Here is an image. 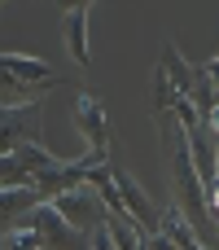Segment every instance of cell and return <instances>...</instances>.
I'll use <instances>...</instances> for the list:
<instances>
[{
  "mask_svg": "<svg viewBox=\"0 0 219 250\" xmlns=\"http://www.w3.org/2000/svg\"><path fill=\"white\" fill-rule=\"evenodd\" d=\"M35 202H44L35 185H0V233L13 229V224H18Z\"/></svg>",
  "mask_w": 219,
  "mask_h": 250,
  "instance_id": "obj_8",
  "label": "cell"
},
{
  "mask_svg": "<svg viewBox=\"0 0 219 250\" xmlns=\"http://www.w3.org/2000/svg\"><path fill=\"white\" fill-rule=\"evenodd\" d=\"M18 224H31L35 229V237H40V246H53V250H61V246H83L88 242V233H79V229H70L66 224V215L44 198V202H35Z\"/></svg>",
  "mask_w": 219,
  "mask_h": 250,
  "instance_id": "obj_4",
  "label": "cell"
},
{
  "mask_svg": "<svg viewBox=\"0 0 219 250\" xmlns=\"http://www.w3.org/2000/svg\"><path fill=\"white\" fill-rule=\"evenodd\" d=\"M61 9H79V4H92V0H57Z\"/></svg>",
  "mask_w": 219,
  "mask_h": 250,
  "instance_id": "obj_11",
  "label": "cell"
},
{
  "mask_svg": "<svg viewBox=\"0 0 219 250\" xmlns=\"http://www.w3.org/2000/svg\"><path fill=\"white\" fill-rule=\"evenodd\" d=\"M75 127L88 136V149L105 154L110 158V145H114V132H110V114H105V101L97 92H79L75 97Z\"/></svg>",
  "mask_w": 219,
  "mask_h": 250,
  "instance_id": "obj_5",
  "label": "cell"
},
{
  "mask_svg": "<svg viewBox=\"0 0 219 250\" xmlns=\"http://www.w3.org/2000/svg\"><path fill=\"white\" fill-rule=\"evenodd\" d=\"M0 185H31V171L13 154H0Z\"/></svg>",
  "mask_w": 219,
  "mask_h": 250,
  "instance_id": "obj_10",
  "label": "cell"
},
{
  "mask_svg": "<svg viewBox=\"0 0 219 250\" xmlns=\"http://www.w3.org/2000/svg\"><path fill=\"white\" fill-rule=\"evenodd\" d=\"M176 101H180V88L171 83V75H167V66L158 62V66H154V114H158V110H171Z\"/></svg>",
  "mask_w": 219,
  "mask_h": 250,
  "instance_id": "obj_9",
  "label": "cell"
},
{
  "mask_svg": "<svg viewBox=\"0 0 219 250\" xmlns=\"http://www.w3.org/2000/svg\"><path fill=\"white\" fill-rule=\"evenodd\" d=\"M61 215H66V224L70 229H79V233H92L97 224H105V202H101V193L88 185V180H79V185H70V189H61L57 198H48Z\"/></svg>",
  "mask_w": 219,
  "mask_h": 250,
  "instance_id": "obj_2",
  "label": "cell"
},
{
  "mask_svg": "<svg viewBox=\"0 0 219 250\" xmlns=\"http://www.w3.org/2000/svg\"><path fill=\"white\" fill-rule=\"evenodd\" d=\"M26 141H44V105L35 101H18V105H0V154H9L13 145Z\"/></svg>",
  "mask_w": 219,
  "mask_h": 250,
  "instance_id": "obj_3",
  "label": "cell"
},
{
  "mask_svg": "<svg viewBox=\"0 0 219 250\" xmlns=\"http://www.w3.org/2000/svg\"><path fill=\"white\" fill-rule=\"evenodd\" d=\"M57 83H61V79L53 75V66H48L44 57L0 48V105L35 101L44 88H57Z\"/></svg>",
  "mask_w": 219,
  "mask_h": 250,
  "instance_id": "obj_1",
  "label": "cell"
},
{
  "mask_svg": "<svg viewBox=\"0 0 219 250\" xmlns=\"http://www.w3.org/2000/svg\"><path fill=\"white\" fill-rule=\"evenodd\" d=\"M158 237H167L171 246H189V250L206 246V242H202V233L193 229V220L180 211V202H171L167 211H158Z\"/></svg>",
  "mask_w": 219,
  "mask_h": 250,
  "instance_id": "obj_7",
  "label": "cell"
},
{
  "mask_svg": "<svg viewBox=\"0 0 219 250\" xmlns=\"http://www.w3.org/2000/svg\"><path fill=\"white\" fill-rule=\"evenodd\" d=\"M61 40H66V53L75 57V66H92V48H88V4L61 13Z\"/></svg>",
  "mask_w": 219,
  "mask_h": 250,
  "instance_id": "obj_6",
  "label": "cell"
}]
</instances>
